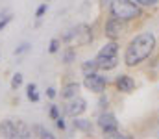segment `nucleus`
Listing matches in <instances>:
<instances>
[{"instance_id": "11", "label": "nucleus", "mask_w": 159, "mask_h": 139, "mask_svg": "<svg viewBox=\"0 0 159 139\" xmlns=\"http://www.w3.org/2000/svg\"><path fill=\"white\" fill-rule=\"evenodd\" d=\"M81 87H83V86H81L80 82H76V80L63 84V86H61V91H59V96H61V100H70V98L78 96V95H80V89H81Z\"/></svg>"}, {"instance_id": "2", "label": "nucleus", "mask_w": 159, "mask_h": 139, "mask_svg": "<svg viewBox=\"0 0 159 139\" xmlns=\"http://www.w3.org/2000/svg\"><path fill=\"white\" fill-rule=\"evenodd\" d=\"M107 15L129 24V22L139 21L141 17H144V9L135 0H109Z\"/></svg>"}, {"instance_id": "24", "label": "nucleus", "mask_w": 159, "mask_h": 139, "mask_svg": "<svg viewBox=\"0 0 159 139\" xmlns=\"http://www.w3.org/2000/svg\"><path fill=\"white\" fill-rule=\"evenodd\" d=\"M11 21H13V15H11V13H7V11H4V13H2V17H0V32H2V30H4Z\"/></svg>"}, {"instance_id": "22", "label": "nucleus", "mask_w": 159, "mask_h": 139, "mask_svg": "<svg viewBox=\"0 0 159 139\" xmlns=\"http://www.w3.org/2000/svg\"><path fill=\"white\" fill-rule=\"evenodd\" d=\"M30 48H32V43H30V41H22L20 45L13 50V54H15V56H22V54H26Z\"/></svg>"}, {"instance_id": "25", "label": "nucleus", "mask_w": 159, "mask_h": 139, "mask_svg": "<svg viewBox=\"0 0 159 139\" xmlns=\"http://www.w3.org/2000/svg\"><path fill=\"white\" fill-rule=\"evenodd\" d=\"M54 123H56V128H57V130H61V132H65V130H67V121H65V117H63V115H59Z\"/></svg>"}, {"instance_id": "16", "label": "nucleus", "mask_w": 159, "mask_h": 139, "mask_svg": "<svg viewBox=\"0 0 159 139\" xmlns=\"http://www.w3.org/2000/svg\"><path fill=\"white\" fill-rule=\"evenodd\" d=\"M32 132H34V137H41V139H54L56 137L54 132H50L43 124H32Z\"/></svg>"}, {"instance_id": "8", "label": "nucleus", "mask_w": 159, "mask_h": 139, "mask_svg": "<svg viewBox=\"0 0 159 139\" xmlns=\"http://www.w3.org/2000/svg\"><path fill=\"white\" fill-rule=\"evenodd\" d=\"M0 139H17V121L15 119L0 121Z\"/></svg>"}, {"instance_id": "17", "label": "nucleus", "mask_w": 159, "mask_h": 139, "mask_svg": "<svg viewBox=\"0 0 159 139\" xmlns=\"http://www.w3.org/2000/svg\"><path fill=\"white\" fill-rule=\"evenodd\" d=\"M26 98L30 100V102H34V104H37L41 100V95H39V91H37V84H28L26 86Z\"/></svg>"}, {"instance_id": "5", "label": "nucleus", "mask_w": 159, "mask_h": 139, "mask_svg": "<svg viewBox=\"0 0 159 139\" xmlns=\"http://www.w3.org/2000/svg\"><path fill=\"white\" fill-rule=\"evenodd\" d=\"M126 30H128V22L119 21L115 17H107L106 22H104V26H102L104 37L106 39H113V41H119L120 37L126 34Z\"/></svg>"}, {"instance_id": "27", "label": "nucleus", "mask_w": 159, "mask_h": 139, "mask_svg": "<svg viewBox=\"0 0 159 139\" xmlns=\"http://www.w3.org/2000/svg\"><path fill=\"white\" fill-rule=\"evenodd\" d=\"M57 95H59V93H57V89H56V87H52V86H50V87H46V98L54 100Z\"/></svg>"}, {"instance_id": "26", "label": "nucleus", "mask_w": 159, "mask_h": 139, "mask_svg": "<svg viewBox=\"0 0 159 139\" xmlns=\"http://www.w3.org/2000/svg\"><path fill=\"white\" fill-rule=\"evenodd\" d=\"M139 6H143V7H156L159 4V0H135Z\"/></svg>"}, {"instance_id": "20", "label": "nucleus", "mask_w": 159, "mask_h": 139, "mask_svg": "<svg viewBox=\"0 0 159 139\" xmlns=\"http://www.w3.org/2000/svg\"><path fill=\"white\" fill-rule=\"evenodd\" d=\"M61 39L59 37H52L50 39V43H48V54H57L59 50H61Z\"/></svg>"}, {"instance_id": "3", "label": "nucleus", "mask_w": 159, "mask_h": 139, "mask_svg": "<svg viewBox=\"0 0 159 139\" xmlns=\"http://www.w3.org/2000/svg\"><path fill=\"white\" fill-rule=\"evenodd\" d=\"M96 126L100 128V132H102L106 137H111V139L128 137V136L120 134L117 115H115L113 111H109V109H106V111H100V113H98V119H96Z\"/></svg>"}, {"instance_id": "6", "label": "nucleus", "mask_w": 159, "mask_h": 139, "mask_svg": "<svg viewBox=\"0 0 159 139\" xmlns=\"http://www.w3.org/2000/svg\"><path fill=\"white\" fill-rule=\"evenodd\" d=\"M87 111V100L83 98V96H74V98H70V100H67V104L63 106V113L67 115V117H80V115H83Z\"/></svg>"}, {"instance_id": "4", "label": "nucleus", "mask_w": 159, "mask_h": 139, "mask_svg": "<svg viewBox=\"0 0 159 139\" xmlns=\"http://www.w3.org/2000/svg\"><path fill=\"white\" fill-rule=\"evenodd\" d=\"M81 86H83L87 91L94 93V95H100V93L107 91V87H109V78H107L102 71H96V72H91V74L83 76Z\"/></svg>"}, {"instance_id": "10", "label": "nucleus", "mask_w": 159, "mask_h": 139, "mask_svg": "<svg viewBox=\"0 0 159 139\" xmlns=\"http://www.w3.org/2000/svg\"><path fill=\"white\" fill-rule=\"evenodd\" d=\"M72 128L76 130V132H81V134H85V136H93V132H94V124H93V121L91 119H85V117H72Z\"/></svg>"}, {"instance_id": "15", "label": "nucleus", "mask_w": 159, "mask_h": 139, "mask_svg": "<svg viewBox=\"0 0 159 139\" xmlns=\"http://www.w3.org/2000/svg\"><path fill=\"white\" fill-rule=\"evenodd\" d=\"M96 71H100L98 69V63H96V59L93 58H89V59H85V61H81V65H80V72L83 74V76H87V74H91V72H96Z\"/></svg>"}, {"instance_id": "19", "label": "nucleus", "mask_w": 159, "mask_h": 139, "mask_svg": "<svg viewBox=\"0 0 159 139\" xmlns=\"http://www.w3.org/2000/svg\"><path fill=\"white\" fill-rule=\"evenodd\" d=\"M24 84V76L20 74V72H15L13 76H11V82H9V87H11V91H17L20 86Z\"/></svg>"}, {"instance_id": "9", "label": "nucleus", "mask_w": 159, "mask_h": 139, "mask_svg": "<svg viewBox=\"0 0 159 139\" xmlns=\"http://www.w3.org/2000/svg\"><path fill=\"white\" fill-rule=\"evenodd\" d=\"M94 59H96L98 69H100L102 72H109V71L117 69L119 63H120L119 56H94Z\"/></svg>"}, {"instance_id": "12", "label": "nucleus", "mask_w": 159, "mask_h": 139, "mask_svg": "<svg viewBox=\"0 0 159 139\" xmlns=\"http://www.w3.org/2000/svg\"><path fill=\"white\" fill-rule=\"evenodd\" d=\"M120 45L119 41H113V39H107L104 45L100 46V50L96 52V56H119Z\"/></svg>"}, {"instance_id": "18", "label": "nucleus", "mask_w": 159, "mask_h": 139, "mask_svg": "<svg viewBox=\"0 0 159 139\" xmlns=\"http://www.w3.org/2000/svg\"><path fill=\"white\" fill-rule=\"evenodd\" d=\"M98 109L100 111H106V109H109V106H111V98H109V95L104 91V93H100L98 95Z\"/></svg>"}, {"instance_id": "28", "label": "nucleus", "mask_w": 159, "mask_h": 139, "mask_svg": "<svg viewBox=\"0 0 159 139\" xmlns=\"http://www.w3.org/2000/svg\"><path fill=\"white\" fill-rule=\"evenodd\" d=\"M102 2V6H106V4H109V0H100Z\"/></svg>"}, {"instance_id": "1", "label": "nucleus", "mask_w": 159, "mask_h": 139, "mask_svg": "<svg viewBox=\"0 0 159 139\" xmlns=\"http://www.w3.org/2000/svg\"><path fill=\"white\" fill-rule=\"evenodd\" d=\"M157 48V39L152 32H141L135 37L129 39V43L124 48V56L122 61L128 69H135L139 65H143L146 59L152 58V54Z\"/></svg>"}, {"instance_id": "29", "label": "nucleus", "mask_w": 159, "mask_h": 139, "mask_svg": "<svg viewBox=\"0 0 159 139\" xmlns=\"http://www.w3.org/2000/svg\"><path fill=\"white\" fill-rule=\"evenodd\" d=\"M44 2H52V0H44Z\"/></svg>"}, {"instance_id": "7", "label": "nucleus", "mask_w": 159, "mask_h": 139, "mask_svg": "<svg viewBox=\"0 0 159 139\" xmlns=\"http://www.w3.org/2000/svg\"><path fill=\"white\" fill-rule=\"evenodd\" d=\"M113 86H115V89L122 95H129V93L135 91V80H133V76H129V74H126V72H120L115 76V80H113Z\"/></svg>"}, {"instance_id": "14", "label": "nucleus", "mask_w": 159, "mask_h": 139, "mask_svg": "<svg viewBox=\"0 0 159 139\" xmlns=\"http://www.w3.org/2000/svg\"><path fill=\"white\" fill-rule=\"evenodd\" d=\"M76 58H78V50H76L72 45L65 46V48L61 50V63H63V65H70V63H74Z\"/></svg>"}, {"instance_id": "21", "label": "nucleus", "mask_w": 159, "mask_h": 139, "mask_svg": "<svg viewBox=\"0 0 159 139\" xmlns=\"http://www.w3.org/2000/svg\"><path fill=\"white\" fill-rule=\"evenodd\" d=\"M59 115H61V108L57 104H50V108H48V119L50 121H56Z\"/></svg>"}, {"instance_id": "23", "label": "nucleus", "mask_w": 159, "mask_h": 139, "mask_svg": "<svg viewBox=\"0 0 159 139\" xmlns=\"http://www.w3.org/2000/svg\"><path fill=\"white\" fill-rule=\"evenodd\" d=\"M46 11H48V2H43V4H39V6H37V9H35L34 17H35L37 21H41V19L46 15Z\"/></svg>"}, {"instance_id": "13", "label": "nucleus", "mask_w": 159, "mask_h": 139, "mask_svg": "<svg viewBox=\"0 0 159 139\" xmlns=\"http://www.w3.org/2000/svg\"><path fill=\"white\" fill-rule=\"evenodd\" d=\"M17 121V139H30L34 137V132H32V126L28 123H24L22 119H15Z\"/></svg>"}]
</instances>
